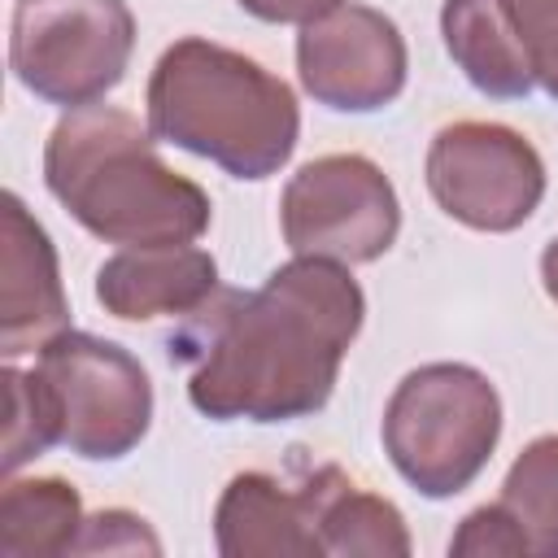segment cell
Wrapping results in <instances>:
<instances>
[{
    "instance_id": "cell-1",
    "label": "cell",
    "mask_w": 558,
    "mask_h": 558,
    "mask_svg": "<svg viewBox=\"0 0 558 558\" xmlns=\"http://www.w3.org/2000/svg\"><path fill=\"white\" fill-rule=\"evenodd\" d=\"M366 296L349 266L292 257L257 292H214L170 336L205 418L288 423L318 414L362 331Z\"/></svg>"
},
{
    "instance_id": "cell-2",
    "label": "cell",
    "mask_w": 558,
    "mask_h": 558,
    "mask_svg": "<svg viewBox=\"0 0 558 558\" xmlns=\"http://www.w3.org/2000/svg\"><path fill=\"white\" fill-rule=\"evenodd\" d=\"M44 183L105 244H192L209 231V196L157 157L153 131L109 105L70 109L52 126Z\"/></svg>"
},
{
    "instance_id": "cell-3",
    "label": "cell",
    "mask_w": 558,
    "mask_h": 558,
    "mask_svg": "<svg viewBox=\"0 0 558 558\" xmlns=\"http://www.w3.org/2000/svg\"><path fill=\"white\" fill-rule=\"evenodd\" d=\"M148 131L235 179L275 174L301 135L292 87L214 39H174L148 74Z\"/></svg>"
},
{
    "instance_id": "cell-4",
    "label": "cell",
    "mask_w": 558,
    "mask_h": 558,
    "mask_svg": "<svg viewBox=\"0 0 558 558\" xmlns=\"http://www.w3.org/2000/svg\"><path fill=\"white\" fill-rule=\"evenodd\" d=\"M501 436V397L484 371L427 362L410 371L384 410V449L397 475L440 501L475 484Z\"/></svg>"
},
{
    "instance_id": "cell-5",
    "label": "cell",
    "mask_w": 558,
    "mask_h": 558,
    "mask_svg": "<svg viewBox=\"0 0 558 558\" xmlns=\"http://www.w3.org/2000/svg\"><path fill=\"white\" fill-rule=\"evenodd\" d=\"M135 48L126 0H22L9 26V65L48 105L83 109L113 92Z\"/></svg>"
},
{
    "instance_id": "cell-6",
    "label": "cell",
    "mask_w": 558,
    "mask_h": 558,
    "mask_svg": "<svg viewBox=\"0 0 558 558\" xmlns=\"http://www.w3.org/2000/svg\"><path fill=\"white\" fill-rule=\"evenodd\" d=\"M35 375L48 388L57 432L70 453L113 462L144 440L153 423V384L122 344L87 331H61L39 349Z\"/></svg>"
},
{
    "instance_id": "cell-7",
    "label": "cell",
    "mask_w": 558,
    "mask_h": 558,
    "mask_svg": "<svg viewBox=\"0 0 558 558\" xmlns=\"http://www.w3.org/2000/svg\"><path fill=\"white\" fill-rule=\"evenodd\" d=\"M283 244L296 257L340 266L375 262L401 231V201L388 174L362 153H327L305 161L279 201Z\"/></svg>"
},
{
    "instance_id": "cell-8",
    "label": "cell",
    "mask_w": 558,
    "mask_h": 558,
    "mask_svg": "<svg viewBox=\"0 0 558 558\" xmlns=\"http://www.w3.org/2000/svg\"><path fill=\"white\" fill-rule=\"evenodd\" d=\"M427 187L436 205L471 231H514L545 196V161L527 135L501 122H449L427 148Z\"/></svg>"
},
{
    "instance_id": "cell-9",
    "label": "cell",
    "mask_w": 558,
    "mask_h": 558,
    "mask_svg": "<svg viewBox=\"0 0 558 558\" xmlns=\"http://www.w3.org/2000/svg\"><path fill=\"white\" fill-rule=\"evenodd\" d=\"M405 39L397 22L371 4H336L296 35L301 87L340 113H371L401 96L405 87Z\"/></svg>"
},
{
    "instance_id": "cell-10",
    "label": "cell",
    "mask_w": 558,
    "mask_h": 558,
    "mask_svg": "<svg viewBox=\"0 0 558 558\" xmlns=\"http://www.w3.org/2000/svg\"><path fill=\"white\" fill-rule=\"evenodd\" d=\"M0 205V353L17 357L70 331V305L48 231L17 192H4Z\"/></svg>"
},
{
    "instance_id": "cell-11",
    "label": "cell",
    "mask_w": 558,
    "mask_h": 558,
    "mask_svg": "<svg viewBox=\"0 0 558 558\" xmlns=\"http://www.w3.org/2000/svg\"><path fill=\"white\" fill-rule=\"evenodd\" d=\"M218 292V266L196 244L122 248L96 270V301L122 323L192 314Z\"/></svg>"
},
{
    "instance_id": "cell-12",
    "label": "cell",
    "mask_w": 558,
    "mask_h": 558,
    "mask_svg": "<svg viewBox=\"0 0 558 558\" xmlns=\"http://www.w3.org/2000/svg\"><path fill=\"white\" fill-rule=\"evenodd\" d=\"M214 545L227 558H305L318 554L310 488H288L266 471H240L214 510Z\"/></svg>"
},
{
    "instance_id": "cell-13",
    "label": "cell",
    "mask_w": 558,
    "mask_h": 558,
    "mask_svg": "<svg viewBox=\"0 0 558 558\" xmlns=\"http://www.w3.org/2000/svg\"><path fill=\"white\" fill-rule=\"evenodd\" d=\"M440 35H445L453 65L484 96L523 100L536 87L506 0H445Z\"/></svg>"
},
{
    "instance_id": "cell-14",
    "label": "cell",
    "mask_w": 558,
    "mask_h": 558,
    "mask_svg": "<svg viewBox=\"0 0 558 558\" xmlns=\"http://www.w3.org/2000/svg\"><path fill=\"white\" fill-rule=\"evenodd\" d=\"M305 488L314 501L318 554H384V558L410 554V532L401 510L353 484L340 466H318L305 480Z\"/></svg>"
},
{
    "instance_id": "cell-15",
    "label": "cell",
    "mask_w": 558,
    "mask_h": 558,
    "mask_svg": "<svg viewBox=\"0 0 558 558\" xmlns=\"http://www.w3.org/2000/svg\"><path fill=\"white\" fill-rule=\"evenodd\" d=\"M83 532V501L74 484L57 475L13 480L0 493V554H70Z\"/></svg>"
},
{
    "instance_id": "cell-16",
    "label": "cell",
    "mask_w": 558,
    "mask_h": 558,
    "mask_svg": "<svg viewBox=\"0 0 558 558\" xmlns=\"http://www.w3.org/2000/svg\"><path fill=\"white\" fill-rule=\"evenodd\" d=\"M501 506L532 554H558V436H536L501 484Z\"/></svg>"
},
{
    "instance_id": "cell-17",
    "label": "cell",
    "mask_w": 558,
    "mask_h": 558,
    "mask_svg": "<svg viewBox=\"0 0 558 558\" xmlns=\"http://www.w3.org/2000/svg\"><path fill=\"white\" fill-rule=\"evenodd\" d=\"M4 397H9V418H4L0 466H4V475H13L31 458H39L48 445H61V432H57L48 388L35 371L4 366Z\"/></svg>"
},
{
    "instance_id": "cell-18",
    "label": "cell",
    "mask_w": 558,
    "mask_h": 558,
    "mask_svg": "<svg viewBox=\"0 0 558 558\" xmlns=\"http://www.w3.org/2000/svg\"><path fill=\"white\" fill-rule=\"evenodd\" d=\"M532 78L558 100V0H506Z\"/></svg>"
},
{
    "instance_id": "cell-19",
    "label": "cell",
    "mask_w": 558,
    "mask_h": 558,
    "mask_svg": "<svg viewBox=\"0 0 558 558\" xmlns=\"http://www.w3.org/2000/svg\"><path fill=\"white\" fill-rule=\"evenodd\" d=\"M449 554H532L527 549V536L519 532V523L510 519V510L501 501L493 506H480L462 519V527L453 532L449 541Z\"/></svg>"
},
{
    "instance_id": "cell-20",
    "label": "cell",
    "mask_w": 558,
    "mask_h": 558,
    "mask_svg": "<svg viewBox=\"0 0 558 558\" xmlns=\"http://www.w3.org/2000/svg\"><path fill=\"white\" fill-rule=\"evenodd\" d=\"M157 554L161 541L148 532V523L131 510H100L92 519H83V532H78V545L74 554Z\"/></svg>"
},
{
    "instance_id": "cell-21",
    "label": "cell",
    "mask_w": 558,
    "mask_h": 558,
    "mask_svg": "<svg viewBox=\"0 0 558 558\" xmlns=\"http://www.w3.org/2000/svg\"><path fill=\"white\" fill-rule=\"evenodd\" d=\"M336 4H344V0H240V9L262 22H296V26L331 13Z\"/></svg>"
},
{
    "instance_id": "cell-22",
    "label": "cell",
    "mask_w": 558,
    "mask_h": 558,
    "mask_svg": "<svg viewBox=\"0 0 558 558\" xmlns=\"http://www.w3.org/2000/svg\"><path fill=\"white\" fill-rule=\"evenodd\" d=\"M541 279H545L549 301H558V235H554V240H549V248L541 253Z\"/></svg>"
}]
</instances>
